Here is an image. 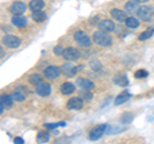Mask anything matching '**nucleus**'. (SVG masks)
Returning <instances> with one entry per match:
<instances>
[{
    "instance_id": "obj_1",
    "label": "nucleus",
    "mask_w": 154,
    "mask_h": 144,
    "mask_svg": "<svg viewBox=\"0 0 154 144\" xmlns=\"http://www.w3.org/2000/svg\"><path fill=\"white\" fill-rule=\"evenodd\" d=\"M93 40L99 46H109V45H112V41H113L112 37L108 35V32H105L103 30L95 31L93 35Z\"/></svg>"
},
{
    "instance_id": "obj_12",
    "label": "nucleus",
    "mask_w": 154,
    "mask_h": 144,
    "mask_svg": "<svg viewBox=\"0 0 154 144\" xmlns=\"http://www.w3.org/2000/svg\"><path fill=\"white\" fill-rule=\"evenodd\" d=\"M110 16H112L114 20H117L118 22H125L127 20V12L126 11H121V9L113 8L110 11Z\"/></svg>"
},
{
    "instance_id": "obj_21",
    "label": "nucleus",
    "mask_w": 154,
    "mask_h": 144,
    "mask_svg": "<svg viewBox=\"0 0 154 144\" xmlns=\"http://www.w3.org/2000/svg\"><path fill=\"white\" fill-rule=\"evenodd\" d=\"M153 33H154V28L149 27V28H146L145 31H143L140 35H139V40H140V41H145V40L149 39V37L153 36Z\"/></svg>"
},
{
    "instance_id": "obj_34",
    "label": "nucleus",
    "mask_w": 154,
    "mask_h": 144,
    "mask_svg": "<svg viewBox=\"0 0 154 144\" xmlns=\"http://www.w3.org/2000/svg\"><path fill=\"white\" fill-rule=\"evenodd\" d=\"M136 2H139V3H146L148 0H136Z\"/></svg>"
},
{
    "instance_id": "obj_13",
    "label": "nucleus",
    "mask_w": 154,
    "mask_h": 144,
    "mask_svg": "<svg viewBox=\"0 0 154 144\" xmlns=\"http://www.w3.org/2000/svg\"><path fill=\"white\" fill-rule=\"evenodd\" d=\"M12 23L16 27H19V28H22V27H26L27 26V18L26 17H23L22 14H14L13 18H12Z\"/></svg>"
},
{
    "instance_id": "obj_24",
    "label": "nucleus",
    "mask_w": 154,
    "mask_h": 144,
    "mask_svg": "<svg viewBox=\"0 0 154 144\" xmlns=\"http://www.w3.org/2000/svg\"><path fill=\"white\" fill-rule=\"evenodd\" d=\"M114 83L117 84L118 86H127L128 85V79H127V76H125V75L116 76V77H114Z\"/></svg>"
},
{
    "instance_id": "obj_8",
    "label": "nucleus",
    "mask_w": 154,
    "mask_h": 144,
    "mask_svg": "<svg viewBox=\"0 0 154 144\" xmlns=\"http://www.w3.org/2000/svg\"><path fill=\"white\" fill-rule=\"evenodd\" d=\"M60 68H62V74L66 75V76H68V77H72V76H75L77 72H79V68L75 67L69 61L67 62V63H64L63 66L60 67Z\"/></svg>"
},
{
    "instance_id": "obj_28",
    "label": "nucleus",
    "mask_w": 154,
    "mask_h": 144,
    "mask_svg": "<svg viewBox=\"0 0 154 144\" xmlns=\"http://www.w3.org/2000/svg\"><path fill=\"white\" fill-rule=\"evenodd\" d=\"M80 98L84 100V102H89V100L93 99V93L90 92V90H82V92L80 93Z\"/></svg>"
},
{
    "instance_id": "obj_31",
    "label": "nucleus",
    "mask_w": 154,
    "mask_h": 144,
    "mask_svg": "<svg viewBox=\"0 0 154 144\" xmlns=\"http://www.w3.org/2000/svg\"><path fill=\"white\" fill-rule=\"evenodd\" d=\"M63 52H64V49L60 45L54 46V49H53V53H54L55 55H62V54H63Z\"/></svg>"
},
{
    "instance_id": "obj_10",
    "label": "nucleus",
    "mask_w": 154,
    "mask_h": 144,
    "mask_svg": "<svg viewBox=\"0 0 154 144\" xmlns=\"http://www.w3.org/2000/svg\"><path fill=\"white\" fill-rule=\"evenodd\" d=\"M84 107V100L81 99L80 97H75L71 98L68 102H67V108L68 109H75V111H79Z\"/></svg>"
},
{
    "instance_id": "obj_33",
    "label": "nucleus",
    "mask_w": 154,
    "mask_h": 144,
    "mask_svg": "<svg viewBox=\"0 0 154 144\" xmlns=\"http://www.w3.org/2000/svg\"><path fill=\"white\" fill-rule=\"evenodd\" d=\"M4 112V103L2 102V103H0V113H3Z\"/></svg>"
},
{
    "instance_id": "obj_2",
    "label": "nucleus",
    "mask_w": 154,
    "mask_h": 144,
    "mask_svg": "<svg viewBox=\"0 0 154 144\" xmlns=\"http://www.w3.org/2000/svg\"><path fill=\"white\" fill-rule=\"evenodd\" d=\"M136 14L139 17V20L141 21H152L153 17H154V9L152 7H148V5H143V7H139V9L136 11Z\"/></svg>"
},
{
    "instance_id": "obj_22",
    "label": "nucleus",
    "mask_w": 154,
    "mask_h": 144,
    "mask_svg": "<svg viewBox=\"0 0 154 144\" xmlns=\"http://www.w3.org/2000/svg\"><path fill=\"white\" fill-rule=\"evenodd\" d=\"M32 20L35 22H44L46 20V13L42 12V11L32 12Z\"/></svg>"
},
{
    "instance_id": "obj_14",
    "label": "nucleus",
    "mask_w": 154,
    "mask_h": 144,
    "mask_svg": "<svg viewBox=\"0 0 154 144\" xmlns=\"http://www.w3.org/2000/svg\"><path fill=\"white\" fill-rule=\"evenodd\" d=\"M77 85L80 86L82 90H93L94 89V83L89 79H85V77H79L77 79Z\"/></svg>"
},
{
    "instance_id": "obj_9",
    "label": "nucleus",
    "mask_w": 154,
    "mask_h": 144,
    "mask_svg": "<svg viewBox=\"0 0 154 144\" xmlns=\"http://www.w3.org/2000/svg\"><path fill=\"white\" fill-rule=\"evenodd\" d=\"M36 93L40 95V97H48L51 93V86L48 83H40L36 85Z\"/></svg>"
},
{
    "instance_id": "obj_30",
    "label": "nucleus",
    "mask_w": 154,
    "mask_h": 144,
    "mask_svg": "<svg viewBox=\"0 0 154 144\" xmlns=\"http://www.w3.org/2000/svg\"><path fill=\"white\" fill-rule=\"evenodd\" d=\"M132 114H123V116L121 117V122H123V124H128V122H131V120H132Z\"/></svg>"
},
{
    "instance_id": "obj_6",
    "label": "nucleus",
    "mask_w": 154,
    "mask_h": 144,
    "mask_svg": "<svg viewBox=\"0 0 154 144\" xmlns=\"http://www.w3.org/2000/svg\"><path fill=\"white\" fill-rule=\"evenodd\" d=\"M62 55H63V58H64L66 61L72 62V61H77V59L80 58V52L77 50L76 48L69 46V48H66Z\"/></svg>"
},
{
    "instance_id": "obj_23",
    "label": "nucleus",
    "mask_w": 154,
    "mask_h": 144,
    "mask_svg": "<svg viewBox=\"0 0 154 144\" xmlns=\"http://www.w3.org/2000/svg\"><path fill=\"white\" fill-rule=\"evenodd\" d=\"M125 23H126V26L128 28H137L140 26V22H139V20L135 17H127V20L125 21Z\"/></svg>"
},
{
    "instance_id": "obj_11",
    "label": "nucleus",
    "mask_w": 154,
    "mask_h": 144,
    "mask_svg": "<svg viewBox=\"0 0 154 144\" xmlns=\"http://www.w3.org/2000/svg\"><path fill=\"white\" fill-rule=\"evenodd\" d=\"M26 9H27V5L25 3L14 2L11 5V8H9V11H11V13H13V14H23L26 12Z\"/></svg>"
},
{
    "instance_id": "obj_16",
    "label": "nucleus",
    "mask_w": 154,
    "mask_h": 144,
    "mask_svg": "<svg viewBox=\"0 0 154 144\" xmlns=\"http://www.w3.org/2000/svg\"><path fill=\"white\" fill-rule=\"evenodd\" d=\"M44 5H45V3L42 0H31L30 4H28V8L32 12H38V11H42Z\"/></svg>"
},
{
    "instance_id": "obj_3",
    "label": "nucleus",
    "mask_w": 154,
    "mask_h": 144,
    "mask_svg": "<svg viewBox=\"0 0 154 144\" xmlns=\"http://www.w3.org/2000/svg\"><path fill=\"white\" fill-rule=\"evenodd\" d=\"M73 39L75 41L79 44L80 46H84V48H88L91 45V39L89 37V35L84 31L81 30H77L75 33H73Z\"/></svg>"
},
{
    "instance_id": "obj_26",
    "label": "nucleus",
    "mask_w": 154,
    "mask_h": 144,
    "mask_svg": "<svg viewBox=\"0 0 154 144\" xmlns=\"http://www.w3.org/2000/svg\"><path fill=\"white\" fill-rule=\"evenodd\" d=\"M2 102L4 103V105H5L7 108H11L12 105H13V102H14V99L12 95H7V94H3L2 95Z\"/></svg>"
},
{
    "instance_id": "obj_15",
    "label": "nucleus",
    "mask_w": 154,
    "mask_h": 144,
    "mask_svg": "<svg viewBox=\"0 0 154 144\" xmlns=\"http://www.w3.org/2000/svg\"><path fill=\"white\" fill-rule=\"evenodd\" d=\"M114 23L109 20H103L102 22L99 23V30H103L105 32H112L114 31Z\"/></svg>"
},
{
    "instance_id": "obj_5",
    "label": "nucleus",
    "mask_w": 154,
    "mask_h": 144,
    "mask_svg": "<svg viewBox=\"0 0 154 144\" xmlns=\"http://www.w3.org/2000/svg\"><path fill=\"white\" fill-rule=\"evenodd\" d=\"M108 129L107 125H98V126H95L93 130L90 131L89 134V138H90V140H98V139L102 138V135L105 133V130Z\"/></svg>"
},
{
    "instance_id": "obj_19",
    "label": "nucleus",
    "mask_w": 154,
    "mask_h": 144,
    "mask_svg": "<svg viewBox=\"0 0 154 144\" xmlns=\"http://www.w3.org/2000/svg\"><path fill=\"white\" fill-rule=\"evenodd\" d=\"M130 98H131V94L127 93V92H123L118 95L117 98L114 99V104L116 105H119V104H123V103H126L130 100Z\"/></svg>"
},
{
    "instance_id": "obj_4",
    "label": "nucleus",
    "mask_w": 154,
    "mask_h": 144,
    "mask_svg": "<svg viewBox=\"0 0 154 144\" xmlns=\"http://www.w3.org/2000/svg\"><path fill=\"white\" fill-rule=\"evenodd\" d=\"M3 44L8 46V48H12V49H16L21 45V39L14 35H5L3 37Z\"/></svg>"
},
{
    "instance_id": "obj_7",
    "label": "nucleus",
    "mask_w": 154,
    "mask_h": 144,
    "mask_svg": "<svg viewBox=\"0 0 154 144\" xmlns=\"http://www.w3.org/2000/svg\"><path fill=\"white\" fill-rule=\"evenodd\" d=\"M60 74H62V68L60 67H57V66H48L44 70L45 77L50 79V80H54L57 77H59Z\"/></svg>"
},
{
    "instance_id": "obj_25",
    "label": "nucleus",
    "mask_w": 154,
    "mask_h": 144,
    "mask_svg": "<svg viewBox=\"0 0 154 144\" xmlns=\"http://www.w3.org/2000/svg\"><path fill=\"white\" fill-rule=\"evenodd\" d=\"M49 139H50L49 131H40L37 134V142L38 143H46V142H49Z\"/></svg>"
},
{
    "instance_id": "obj_32",
    "label": "nucleus",
    "mask_w": 154,
    "mask_h": 144,
    "mask_svg": "<svg viewBox=\"0 0 154 144\" xmlns=\"http://www.w3.org/2000/svg\"><path fill=\"white\" fill-rule=\"evenodd\" d=\"M14 143H18V144H23L25 140H23L22 138H14Z\"/></svg>"
},
{
    "instance_id": "obj_27",
    "label": "nucleus",
    "mask_w": 154,
    "mask_h": 144,
    "mask_svg": "<svg viewBox=\"0 0 154 144\" xmlns=\"http://www.w3.org/2000/svg\"><path fill=\"white\" fill-rule=\"evenodd\" d=\"M28 81H30L31 84H33V85H37V84L42 83V76L40 74H32L30 77H28Z\"/></svg>"
},
{
    "instance_id": "obj_17",
    "label": "nucleus",
    "mask_w": 154,
    "mask_h": 144,
    "mask_svg": "<svg viewBox=\"0 0 154 144\" xmlns=\"http://www.w3.org/2000/svg\"><path fill=\"white\" fill-rule=\"evenodd\" d=\"M139 2H136V0H130V2H127L126 4H125V11H126L127 13H134L136 12L139 9Z\"/></svg>"
},
{
    "instance_id": "obj_18",
    "label": "nucleus",
    "mask_w": 154,
    "mask_h": 144,
    "mask_svg": "<svg viewBox=\"0 0 154 144\" xmlns=\"http://www.w3.org/2000/svg\"><path fill=\"white\" fill-rule=\"evenodd\" d=\"M76 90L75 85L72 83H64L60 85V93L64 94V95H68V94H72Z\"/></svg>"
},
{
    "instance_id": "obj_20",
    "label": "nucleus",
    "mask_w": 154,
    "mask_h": 144,
    "mask_svg": "<svg viewBox=\"0 0 154 144\" xmlns=\"http://www.w3.org/2000/svg\"><path fill=\"white\" fill-rule=\"evenodd\" d=\"M12 97H13V99H14V102H23V100L26 99V94L23 93V92H21V88H17V89L13 92Z\"/></svg>"
},
{
    "instance_id": "obj_29",
    "label": "nucleus",
    "mask_w": 154,
    "mask_h": 144,
    "mask_svg": "<svg viewBox=\"0 0 154 144\" xmlns=\"http://www.w3.org/2000/svg\"><path fill=\"white\" fill-rule=\"evenodd\" d=\"M148 72L145 70H139L137 72H135V77L136 79H141V77H146Z\"/></svg>"
}]
</instances>
